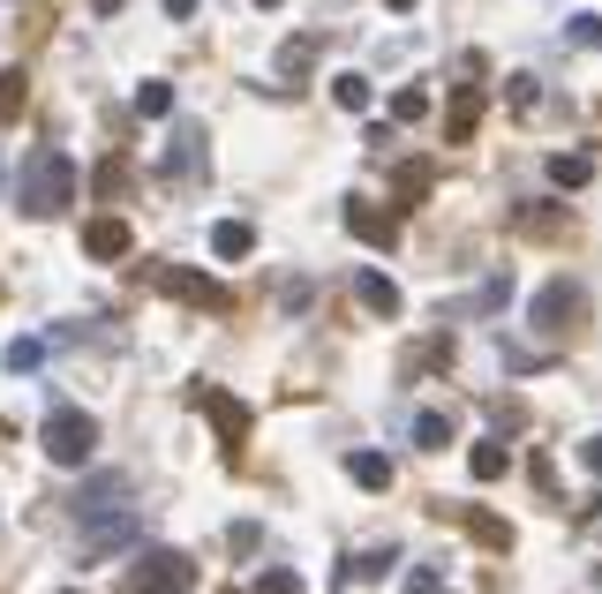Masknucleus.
<instances>
[{
	"label": "nucleus",
	"mask_w": 602,
	"mask_h": 594,
	"mask_svg": "<svg viewBox=\"0 0 602 594\" xmlns=\"http://www.w3.org/2000/svg\"><path fill=\"white\" fill-rule=\"evenodd\" d=\"M196 166H204V128H181L173 151H166V173H173V181H189Z\"/></svg>",
	"instance_id": "obj_15"
},
{
	"label": "nucleus",
	"mask_w": 602,
	"mask_h": 594,
	"mask_svg": "<svg viewBox=\"0 0 602 594\" xmlns=\"http://www.w3.org/2000/svg\"><path fill=\"white\" fill-rule=\"evenodd\" d=\"M151 279H159V287H166L173 301H189V309H218V316H226V287H212V279H204V271H151Z\"/></svg>",
	"instance_id": "obj_8"
},
{
	"label": "nucleus",
	"mask_w": 602,
	"mask_h": 594,
	"mask_svg": "<svg viewBox=\"0 0 602 594\" xmlns=\"http://www.w3.org/2000/svg\"><path fill=\"white\" fill-rule=\"evenodd\" d=\"M391 8H415V0H391Z\"/></svg>",
	"instance_id": "obj_36"
},
{
	"label": "nucleus",
	"mask_w": 602,
	"mask_h": 594,
	"mask_svg": "<svg viewBox=\"0 0 602 594\" xmlns=\"http://www.w3.org/2000/svg\"><path fill=\"white\" fill-rule=\"evenodd\" d=\"M513 234H527V241H565V234H572V212H565V204H519Z\"/></svg>",
	"instance_id": "obj_9"
},
{
	"label": "nucleus",
	"mask_w": 602,
	"mask_h": 594,
	"mask_svg": "<svg viewBox=\"0 0 602 594\" xmlns=\"http://www.w3.org/2000/svg\"><path fill=\"white\" fill-rule=\"evenodd\" d=\"M415 444H422V452H444V444H452V414H415Z\"/></svg>",
	"instance_id": "obj_25"
},
{
	"label": "nucleus",
	"mask_w": 602,
	"mask_h": 594,
	"mask_svg": "<svg viewBox=\"0 0 602 594\" xmlns=\"http://www.w3.org/2000/svg\"><path fill=\"white\" fill-rule=\"evenodd\" d=\"M467 534L482 542V550H513V527H505V519H490V511H467Z\"/></svg>",
	"instance_id": "obj_23"
},
{
	"label": "nucleus",
	"mask_w": 602,
	"mask_h": 594,
	"mask_svg": "<svg viewBox=\"0 0 602 594\" xmlns=\"http://www.w3.org/2000/svg\"><path fill=\"white\" fill-rule=\"evenodd\" d=\"M249 249H257V234H249L241 218H218V226H212V256H218V263H241Z\"/></svg>",
	"instance_id": "obj_13"
},
{
	"label": "nucleus",
	"mask_w": 602,
	"mask_h": 594,
	"mask_svg": "<svg viewBox=\"0 0 602 594\" xmlns=\"http://www.w3.org/2000/svg\"><path fill=\"white\" fill-rule=\"evenodd\" d=\"M264 8H279V0H264Z\"/></svg>",
	"instance_id": "obj_37"
},
{
	"label": "nucleus",
	"mask_w": 602,
	"mask_h": 594,
	"mask_svg": "<svg viewBox=\"0 0 602 594\" xmlns=\"http://www.w3.org/2000/svg\"><path fill=\"white\" fill-rule=\"evenodd\" d=\"M332 98H340L346 114H369V98H377V90H369V76H354V68H346V76H332Z\"/></svg>",
	"instance_id": "obj_22"
},
{
	"label": "nucleus",
	"mask_w": 602,
	"mask_h": 594,
	"mask_svg": "<svg viewBox=\"0 0 602 594\" xmlns=\"http://www.w3.org/2000/svg\"><path fill=\"white\" fill-rule=\"evenodd\" d=\"M68 594H76V587H68Z\"/></svg>",
	"instance_id": "obj_38"
},
{
	"label": "nucleus",
	"mask_w": 602,
	"mask_h": 594,
	"mask_svg": "<svg viewBox=\"0 0 602 594\" xmlns=\"http://www.w3.org/2000/svg\"><path fill=\"white\" fill-rule=\"evenodd\" d=\"M422 114H430L422 90H399V98H391V121H422Z\"/></svg>",
	"instance_id": "obj_28"
},
{
	"label": "nucleus",
	"mask_w": 602,
	"mask_h": 594,
	"mask_svg": "<svg viewBox=\"0 0 602 594\" xmlns=\"http://www.w3.org/2000/svg\"><path fill=\"white\" fill-rule=\"evenodd\" d=\"M309 61H316V39H294L287 53H279V76H287V84H301V76H309Z\"/></svg>",
	"instance_id": "obj_26"
},
{
	"label": "nucleus",
	"mask_w": 602,
	"mask_h": 594,
	"mask_svg": "<svg viewBox=\"0 0 602 594\" xmlns=\"http://www.w3.org/2000/svg\"><path fill=\"white\" fill-rule=\"evenodd\" d=\"M136 114H143V121H166L173 114V84H136Z\"/></svg>",
	"instance_id": "obj_24"
},
{
	"label": "nucleus",
	"mask_w": 602,
	"mask_h": 594,
	"mask_svg": "<svg viewBox=\"0 0 602 594\" xmlns=\"http://www.w3.org/2000/svg\"><path fill=\"white\" fill-rule=\"evenodd\" d=\"M15 204H23L31 218H61L68 204H76V159H68V151H53V143L31 151L23 173H15Z\"/></svg>",
	"instance_id": "obj_1"
},
{
	"label": "nucleus",
	"mask_w": 602,
	"mask_h": 594,
	"mask_svg": "<svg viewBox=\"0 0 602 594\" xmlns=\"http://www.w3.org/2000/svg\"><path fill=\"white\" fill-rule=\"evenodd\" d=\"M114 497H129V474H98V482H90V489H76V511H114Z\"/></svg>",
	"instance_id": "obj_18"
},
{
	"label": "nucleus",
	"mask_w": 602,
	"mask_h": 594,
	"mask_svg": "<svg viewBox=\"0 0 602 594\" xmlns=\"http://www.w3.org/2000/svg\"><path fill=\"white\" fill-rule=\"evenodd\" d=\"M346 234L369 241V249H391L399 241V212H377L369 196H346Z\"/></svg>",
	"instance_id": "obj_7"
},
{
	"label": "nucleus",
	"mask_w": 602,
	"mask_h": 594,
	"mask_svg": "<svg viewBox=\"0 0 602 594\" xmlns=\"http://www.w3.org/2000/svg\"><path fill=\"white\" fill-rule=\"evenodd\" d=\"M121 594H196V557H181V550H143V557L129 564Z\"/></svg>",
	"instance_id": "obj_2"
},
{
	"label": "nucleus",
	"mask_w": 602,
	"mask_h": 594,
	"mask_svg": "<svg viewBox=\"0 0 602 594\" xmlns=\"http://www.w3.org/2000/svg\"><path fill=\"white\" fill-rule=\"evenodd\" d=\"M572 45H602V15H572Z\"/></svg>",
	"instance_id": "obj_31"
},
{
	"label": "nucleus",
	"mask_w": 602,
	"mask_h": 594,
	"mask_svg": "<svg viewBox=\"0 0 602 594\" xmlns=\"http://www.w3.org/2000/svg\"><path fill=\"white\" fill-rule=\"evenodd\" d=\"M490 422H497V429H519V422H527V407H519V399H490Z\"/></svg>",
	"instance_id": "obj_29"
},
{
	"label": "nucleus",
	"mask_w": 602,
	"mask_h": 594,
	"mask_svg": "<svg viewBox=\"0 0 602 594\" xmlns=\"http://www.w3.org/2000/svg\"><path fill=\"white\" fill-rule=\"evenodd\" d=\"M189 399H196V414H212L218 452H226V460H241V444H249V407H241L234 391H218V384H196Z\"/></svg>",
	"instance_id": "obj_4"
},
{
	"label": "nucleus",
	"mask_w": 602,
	"mask_h": 594,
	"mask_svg": "<svg viewBox=\"0 0 602 594\" xmlns=\"http://www.w3.org/2000/svg\"><path fill=\"white\" fill-rule=\"evenodd\" d=\"M249 594H301V580H294V572H264Z\"/></svg>",
	"instance_id": "obj_30"
},
{
	"label": "nucleus",
	"mask_w": 602,
	"mask_h": 594,
	"mask_svg": "<svg viewBox=\"0 0 602 594\" xmlns=\"http://www.w3.org/2000/svg\"><path fill=\"white\" fill-rule=\"evenodd\" d=\"M430 188H437V166H430V159H407V166L391 173V196H399V204H422Z\"/></svg>",
	"instance_id": "obj_12"
},
{
	"label": "nucleus",
	"mask_w": 602,
	"mask_h": 594,
	"mask_svg": "<svg viewBox=\"0 0 602 594\" xmlns=\"http://www.w3.org/2000/svg\"><path fill=\"white\" fill-rule=\"evenodd\" d=\"M550 181H558V188H588V181H595V159H588V151H558V159H550Z\"/></svg>",
	"instance_id": "obj_21"
},
{
	"label": "nucleus",
	"mask_w": 602,
	"mask_h": 594,
	"mask_svg": "<svg viewBox=\"0 0 602 594\" xmlns=\"http://www.w3.org/2000/svg\"><path fill=\"white\" fill-rule=\"evenodd\" d=\"M505 467H513V444H505V436H490V444H474V452H467V474H474V482H497Z\"/></svg>",
	"instance_id": "obj_17"
},
{
	"label": "nucleus",
	"mask_w": 602,
	"mask_h": 594,
	"mask_svg": "<svg viewBox=\"0 0 602 594\" xmlns=\"http://www.w3.org/2000/svg\"><path fill=\"white\" fill-rule=\"evenodd\" d=\"M580 460H588V467L602 474V436H588V452H580Z\"/></svg>",
	"instance_id": "obj_34"
},
{
	"label": "nucleus",
	"mask_w": 602,
	"mask_h": 594,
	"mask_svg": "<svg viewBox=\"0 0 602 594\" xmlns=\"http://www.w3.org/2000/svg\"><path fill=\"white\" fill-rule=\"evenodd\" d=\"M407 594H452V587H444L437 572H407Z\"/></svg>",
	"instance_id": "obj_32"
},
{
	"label": "nucleus",
	"mask_w": 602,
	"mask_h": 594,
	"mask_svg": "<svg viewBox=\"0 0 602 594\" xmlns=\"http://www.w3.org/2000/svg\"><path fill=\"white\" fill-rule=\"evenodd\" d=\"M474 121H482V84H460V98H452V114H444V143H467Z\"/></svg>",
	"instance_id": "obj_11"
},
{
	"label": "nucleus",
	"mask_w": 602,
	"mask_h": 594,
	"mask_svg": "<svg viewBox=\"0 0 602 594\" xmlns=\"http://www.w3.org/2000/svg\"><path fill=\"white\" fill-rule=\"evenodd\" d=\"M39 361H45L39 339H15V346H8V369H15V377H23V369H39Z\"/></svg>",
	"instance_id": "obj_27"
},
{
	"label": "nucleus",
	"mask_w": 602,
	"mask_h": 594,
	"mask_svg": "<svg viewBox=\"0 0 602 594\" xmlns=\"http://www.w3.org/2000/svg\"><path fill=\"white\" fill-rule=\"evenodd\" d=\"M580 527H588V534H602V497H595V511H588V519H580Z\"/></svg>",
	"instance_id": "obj_35"
},
{
	"label": "nucleus",
	"mask_w": 602,
	"mask_h": 594,
	"mask_svg": "<svg viewBox=\"0 0 602 594\" xmlns=\"http://www.w3.org/2000/svg\"><path fill=\"white\" fill-rule=\"evenodd\" d=\"M346 474H354L362 489H391V460L385 452H346Z\"/></svg>",
	"instance_id": "obj_20"
},
{
	"label": "nucleus",
	"mask_w": 602,
	"mask_h": 594,
	"mask_svg": "<svg viewBox=\"0 0 602 594\" xmlns=\"http://www.w3.org/2000/svg\"><path fill=\"white\" fill-rule=\"evenodd\" d=\"M90 188H98V196H106V204H121V196H129V188H136V166H129V159H121V151H114V159H106V166L90 173Z\"/></svg>",
	"instance_id": "obj_16"
},
{
	"label": "nucleus",
	"mask_w": 602,
	"mask_h": 594,
	"mask_svg": "<svg viewBox=\"0 0 602 594\" xmlns=\"http://www.w3.org/2000/svg\"><path fill=\"white\" fill-rule=\"evenodd\" d=\"M136 534H143V511L114 505V511H98V519L84 527V557H114V550H129Z\"/></svg>",
	"instance_id": "obj_6"
},
{
	"label": "nucleus",
	"mask_w": 602,
	"mask_h": 594,
	"mask_svg": "<svg viewBox=\"0 0 602 594\" xmlns=\"http://www.w3.org/2000/svg\"><path fill=\"white\" fill-rule=\"evenodd\" d=\"M580 316H588V294H580L572 279H550V287L535 294V332H542V339H565Z\"/></svg>",
	"instance_id": "obj_5"
},
{
	"label": "nucleus",
	"mask_w": 602,
	"mask_h": 594,
	"mask_svg": "<svg viewBox=\"0 0 602 594\" xmlns=\"http://www.w3.org/2000/svg\"><path fill=\"white\" fill-rule=\"evenodd\" d=\"M354 294H362L369 316H399V287H391L385 271H362V279H354Z\"/></svg>",
	"instance_id": "obj_14"
},
{
	"label": "nucleus",
	"mask_w": 602,
	"mask_h": 594,
	"mask_svg": "<svg viewBox=\"0 0 602 594\" xmlns=\"http://www.w3.org/2000/svg\"><path fill=\"white\" fill-rule=\"evenodd\" d=\"M129 249H136V234L121 226V218H90V226H84V256H90V263H121Z\"/></svg>",
	"instance_id": "obj_10"
},
{
	"label": "nucleus",
	"mask_w": 602,
	"mask_h": 594,
	"mask_svg": "<svg viewBox=\"0 0 602 594\" xmlns=\"http://www.w3.org/2000/svg\"><path fill=\"white\" fill-rule=\"evenodd\" d=\"M166 15H173V23H189V15H196V0H166Z\"/></svg>",
	"instance_id": "obj_33"
},
{
	"label": "nucleus",
	"mask_w": 602,
	"mask_h": 594,
	"mask_svg": "<svg viewBox=\"0 0 602 594\" xmlns=\"http://www.w3.org/2000/svg\"><path fill=\"white\" fill-rule=\"evenodd\" d=\"M23 106H31V76L23 68H0V128L23 121Z\"/></svg>",
	"instance_id": "obj_19"
},
{
	"label": "nucleus",
	"mask_w": 602,
	"mask_h": 594,
	"mask_svg": "<svg viewBox=\"0 0 602 594\" xmlns=\"http://www.w3.org/2000/svg\"><path fill=\"white\" fill-rule=\"evenodd\" d=\"M39 444H45V460H53V467H84L90 444H98V422H90L84 407H53L45 429H39Z\"/></svg>",
	"instance_id": "obj_3"
}]
</instances>
